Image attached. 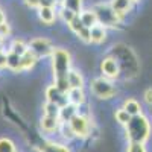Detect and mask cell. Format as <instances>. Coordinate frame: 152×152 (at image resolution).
<instances>
[{"instance_id": "35", "label": "cell", "mask_w": 152, "mask_h": 152, "mask_svg": "<svg viewBox=\"0 0 152 152\" xmlns=\"http://www.w3.org/2000/svg\"><path fill=\"white\" fill-rule=\"evenodd\" d=\"M5 21H6V15H5V12H3L2 9H0V24L5 23Z\"/></svg>"}, {"instance_id": "36", "label": "cell", "mask_w": 152, "mask_h": 152, "mask_svg": "<svg viewBox=\"0 0 152 152\" xmlns=\"http://www.w3.org/2000/svg\"><path fill=\"white\" fill-rule=\"evenodd\" d=\"M5 40H3V38H0V50H5Z\"/></svg>"}, {"instance_id": "27", "label": "cell", "mask_w": 152, "mask_h": 152, "mask_svg": "<svg viewBox=\"0 0 152 152\" xmlns=\"http://www.w3.org/2000/svg\"><path fill=\"white\" fill-rule=\"evenodd\" d=\"M126 152H148L145 143H138V142H129Z\"/></svg>"}, {"instance_id": "19", "label": "cell", "mask_w": 152, "mask_h": 152, "mask_svg": "<svg viewBox=\"0 0 152 152\" xmlns=\"http://www.w3.org/2000/svg\"><path fill=\"white\" fill-rule=\"evenodd\" d=\"M37 61H38V56L34 52L28 50V52L21 56V69H23V72L24 70H31L37 64Z\"/></svg>"}, {"instance_id": "5", "label": "cell", "mask_w": 152, "mask_h": 152, "mask_svg": "<svg viewBox=\"0 0 152 152\" xmlns=\"http://www.w3.org/2000/svg\"><path fill=\"white\" fill-rule=\"evenodd\" d=\"M94 11H96V14H97L99 23L104 24L105 28H107V26H114V24L120 20V17L111 9L110 3H108V5H97V6L94 8Z\"/></svg>"}, {"instance_id": "4", "label": "cell", "mask_w": 152, "mask_h": 152, "mask_svg": "<svg viewBox=\"0 0 152 152\" xmlns=\"http://www.w3.org/2000/svg\"><path fill=\"white\" fill-rule=\"evenodd\" d=\"M29 50H31V52H34L38 58H41V56L52 55L53 46H52V43H50V40H47V38H44V37H37V38H34V40H31V43H29Z\"/></svg>"}, {"instance_id": "8", "label": "cell", "mask_w": 152, "mask_h": 152, "mask_svg": "<svg viewBox=\"0 0 152 152\" xmlns=\"http://www.w3.org/2000/svg\"><path fill=\"white\" fill-rule=\"evenodd\" d=\"M46 100L47 102H52V104H56L59 107H64L66 104H69L67 93H62L56 85H49L46 88Z\"/></svg>"}, {"instance_id": "21", "label": "cell", "mask_w": 152, "mask_h": 152, "mask_svg": "<svg viewBox=\"0 0 152 152\" xmlns=\"http://www.w3.org/2000/svg\"><path fill=\"white\" fill-rule=\"evenodd\" d=\"M43 110H44V114H46V116L59 117V110H61V107L56 105V104H52V102H46L44 107H43Z\"/></svg>"}, {"instance_id": "24", "label": "cell", "mask_w": 152, "mask_h": 152, "mask_svg": "<svg viewBox=\"0 0 152 152\" xmlns=\"http://www.w3.org/2000/svg\"><path fill=\"white\" fill-rule=\"evenodd\" d=\"M62 6L72 9L73 12H76V14H79V12L82 11V0H64Z\"/></svg>"}, {"instance_id": "20", "label": "cell", "mask_w": 152, "mask_h": 152, "mask_svg": "<svg viewBox=\"0 0 152 152\" xmlns=\"http://www.w3.org/2000/svg\"><path fill=\"white\" fill-rule=\"evenodd\" d=\"M6 67L12 72H23V69H21V56L8 50V66Z\"/></svg>"}, {"instance_id": "11", "label": "cell", "mask_w": 152, "mask_h": 152, "mask_svg": "<svg viewBox=\"0 0 152 152\" xmlns=\"http://www.w3.org/2000/svg\"><path fill=\"white\" fill-rule=\"evenodd\" d=\"M90 35H91V43L94 44H100L107 40V28L104 24H94L93 28H90Z\"/></svg>"}, {"instance_id": "37", "label": "cell", "mask_w": 152, "mask_h": 152, "mask_svg": "<svg viewBox=\"0 0 152 152\" xmlns=\"http://www.w3.org/2000/svg\"><path fill=\"white\" fill-rule=\"evenodd\" d=\"M55 3H56V5H61V6H62V3H64V0H55Z\"/></svg>"}, {"instance_id": "26", "label": "cell", "mask_w": 152, "mask_h": 152, "mask_svg": "<svg viewBox=\"0 0 152 152\" xmlns=\"http://www.w3.org/2000/svg\"><path fill=\"white\" fill-rule=\"evenodd\" d=\"M0 152H15V145L9 138H0Z\"/></svg>"}, {"instance_id": "10", "label": "cell", "mask_w": 152, "mask_h": 152, "mask_svg": "<svg viewBox=\"0 0 152 152\" xmlns=\"http://www.w3.org/2000/svg\"><path fill=\"white\" fill-rule=\"evenodd\" d=\"M41 129L44 132H55L59 129V125H61V120L59 117H52V116H46L44 114V117L41 119Z\"/></svg>"}, {"instance_id": "7", "label": "cell", "mask_w": 152, "mask_h": 152, "mask_svg": "<svg viewBox=\"0 0 152 152\" xmlns=\"http://www.w3.org/2000/svg\"><path fill=\"white\" fill-rule=\"evenodd\" d=\"M69 125H70V128H72V131L76 137H85L90 132V122H88V119L85 116H82L79 113L75 114L70 119Z\"/></svg>"}, {"instance_id": "18", "label": "cell", "mask_w": 152, "mask_h": 152, "mask_svg": "<svg viewBox=\"0 0 152 152\" xmlns=\"http://www.w3.org/2000/svg\"><path fill=\"white\" fill-rule=\"evenodd\" d=\"M28 50H29V44H26L21 38H15L9 46V52L15 53V55H20V56H23Z\"/></svg>"}, {"instance_id": "25", "label": "cell", "mask_w": 152, "mask_h": 152, "mask_svg": "<svg viewBox=\"0 0 152 152\" xmlns=\"http://www.w3.org/2000/svg\"><path fill=\"white\" fill-rule=\"evenodd\" d=\"M41 152H69L67 148H64L62 145H56V143H46L41 148Z\"/></svg>"}, {"instance_id": "12", "label": "cell", "mask_w": 152, "mask_h": 152, "mask_svg": "<svg viewBox=\"0 0 152 152\" xmlns=\"http://www.w3.org/2000/svg\"><path fill=\"white\" fill-rule=\"evenodd\" d=\"M79 18L82 21V24L85 28H93L94 24L99 23L97 20V14H96V11L94 9H84L79 12Z\"/></svg>"}, {"instance_id": "9", "label": "cell", "mask_w": 152, "mask_h": 152, "mask_svg": "<svg viewBox=\"0 0 152 152\" xmlns=\"http://www.w3.org/2000/svg\"><path fill=\"white\" fill-rule=\"evenodd\" d=\"M110 6H111V9L122 18L123 15H126V14L131 11L132 2H131V0H111Z\"/></svg>"}, {"instance_id": "15", "label": "cell", "mask_w": 152, "mask_h": 152, "mask_svg": "<svg viewBox=\"0 0 152 152\" xmlns=\"http://www.w3.org/2000/svg\"><path fill=\"white\" fill-rule=\"evenodd\" d=\"M123 110H126L128 111V114L132 117V116H138V114H142V105H140V102H138L137 99H134V97H129V99H126L125 102H123V107H122Z\"/></svg>"}, {"instance_id": "29", "label": "cell", "mask_w": 152, "mask_h": 152, "mask_svg": "<svg viewBox=\"0 0 152 152\" xmlns=\"http://www.w3.org/2000/svg\"><path fill=\"white\" fill-rule=\"evenodd\" d=\"M76 37L84 43H91V35H90V28H82L79 32H76Z\"/></svg>"}, {"instance_id": "34", "label": "cell", "mask_w": 152, "mask_h": 152, "mask_svg": "<svg viewBox=\"0 0 152 152\" xmlns=\"http://www.w3.org/2000/svg\"><path fill=\"white\" fill-rule=\"evenodd\" d=\"M41 6H44V8H53V6H56V3H55V0H40V8Z\"/></svg>"}, {"instance_id": "14", "label": "cell", "mask_w": 152, "mask_h": 152, "mask_svg": "<svg viewBox=\"0 0 152 152\" xmlns=\"http://www.w3.org/2000/svg\"><path fill=\"white\" fill-rule=\"evenodd\" d=\"M38 17L44 24H52L56 20V11L55 8H38Z\"/></svg>"}, {"instance_id": "6", "label": "cell", "mask_w": 152, "mask_h": 152, "mask_svg": "<svg viewBox=\"0 0 152 152\" xmlns=\"http://www.w3.org/2000/svg\"><path fill=\"white\" fill-rule=\"evenodd\" d=\"M100 72L108 79H117L120 76V64L116 56H105L100 62Z\"/></svg>"}, {"instance_id": "13", "label": "cell", "mask_w": 152, "mask_h": 152, "mask_svg": "<svg viewBox=\"0 0 152 152\" xmlns=\"http://www.w3.org/2000/svg\"><path fill=\"white\" fill-rule=\"evenodd\" d=\"M67 99L69 102L79 107L85 102V93H84V88H70L67 91Z\"/></svg>"}, {"instance_id": "23", "label": "cell", "mask_w": 152, "mask_h": 152, "mask_svg": "<svg viewBox=\"0 0 152 152\" xmlns=\"http://www.w3.org/2000/svg\"><path fill=\"white\" fill-rule=\"evenodd\" d=\"M76 15H79V14H76V12H73V11L69 9V8H64V6H62V8L59 9V17L62 18V21H64L66 24H69Z\"/></svg>"}, {"instance_id": "1", "label": "cell", "mask_w": 152, "mask_h": 152, "mask_svg": "<svg viewBox=\"0 0 152 152\" xmlns=\"http://www.w3.org/2000/svg\"><path fill=\"white\" fill-rule=\"evenodd\" d=\"M152 126L149 119L145 114L132 116L131 120L126 123V137L129 142H138V143H146L148 138L151 137Z\"/></svg>"}, {"instance_id": "17", "label": "cell", "mask_w": 152, "mask_h": 152, "mask_svg": "<svg viewBox=\"0 0 152 152\" xmlns=\"http://www.w3.org/2000/svg\"><path fill=\"white\" fill-rule=\"evenodd\" d=\"M67 81L70 88H84V76L78 70H70L67 73Z\"/></svg>"}, {"instance_id": "3", "label": "cell", "mask_w": 152, "mask_h": 152, "mask_svg": "<svg viewBox=\"0 0 152 152\" xmlns=\"http://www.w3.org/2000/svg\"><path fill=\"white\" fill-rule=\"evenodd\" d=\"M90 88L96 97L99 99H111L116 96L117 88L113 84L111 79L105 78V76H100V78H94L90 84Z\"/></svg>"}, {"instance_id": "30", "label": "cell", "mask_w": 152, "mask_h": 152, "mask_svg": "<svg viewBox=\"0 0 152 152\" xmlns=\"http://www.w3.org/2000/svg\"><path fill=\"white\" fill-rule=\"evenodd\" d=\"M11 35V26L8 24V21H5V23H2L0 24V38H8Z\"/></svg>"}, {"instance_id": "28", "label": "cell", "mask_w": 152, "mask_h": 152, "mask_svg": "<svg viewBox=\"0 0 152 152\" xmlns=\"http://www.w3.org/2000/svg\"><path fill=\"white\" fill-rule=\"evenodd\" d=\"M84 28V24H82V21H81V18H79V15H76L70 23H69V29L73 32V34H76V32H79L81 29Z\"/></svg>"}, {"instance_id": "32", "label": "cell", "mask_w": 152, "mask_h": 152, "mask_svg": "<svg viewBox=\"0 0 152 152\" xmlns=\"http://www.w3.org/2000/svg\"><path fill=\"white\" fill-rule=\"evenodd\" d=\"M143 100L148 104V105H151L152 107V87H149V88H146V91L143 93Z\"/></svg>"}, {"instance_id": "33", "label": "cell", "mask_w": 152, "mask_h": 152, "mask_svg": "<svg viewBox=\"0 0 152 152\" xmlns=\"http://www.w3.org/2000/svg\"><path fill=\"white\" fill-rule=\"evenodd\" d=\"M24 5L31 9H35V8H40V0H24Z\"/></svg>"}, {"instance_id": "2", "label": "cell", "mask_w": 152, "mask_h": 152, "mask_svg": "<svg viewBox=\"0 0 152 152\" xmlns=\"http://www.w3.org/2000/svg\"><path fill=\"white\" fill-rule=\"evenodd\" d=\"M52 70H53V78H61V76H67L70 72L72 64V56L70 52L66 49H53L52 52Z\"/></svg>"}, {"instance_id": "38", "label": "cell", "mask_w": 152, "mask_h": 152, "mask_svg": "<svg viewBox=\"0 0 152 152\" xmlns=\"http://www.w3.org/2000/svg\"><path fill=\"white\" fill-rule=\"evenodd\" d=\"M131 2H132V3H137V2H140V0H131Z\"/></svg>"}, {"instance_id": "22", "label": "cell", "mask_w": 152, "mask_h": 152, "mask_svg": "<svg viewBox=\"0 0 152 152\" xmlns=\"http://www.w3.org/2000/svg\"><path fill=\"white\" fill-rule=\"evenodd\" d=\"M114 117H116V122H119V123L123 125V126H126V123L131 120V116L128 114V111L123 110V108H119V110L116 111V114H114Z\"/></svg>"}, {"instance_id": "31", "label": "cell", "mask_w": 152, "mask_h": 152, "mask_svg": "<svg viewBox=\"0 0 152 152\" xmlns=\"http://www.w3.org/2000/svg\"><path fill=\"white\" fill-rule=\"evenodd\" d=\"M6 66H8V52L0 50V69H6Z\"/></svg>"}, {"instance_id": "16", "label": "cell", "mask_w": 152, "mask_h": 152, "mask_svg": "<svg viewBox=\"0 0 152 152\" xmlns=\"http://www.w3.org/2000/svg\"><path fill=\"white\" fill-rule=\"evenodd\" d=\"M78 107L73 105V104H66L64 107H61L59 110V120H62V123H69L70 119L75 116V114H78V110H76Z\"/></svg>"}]
</instances>
